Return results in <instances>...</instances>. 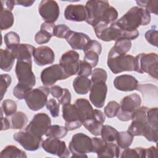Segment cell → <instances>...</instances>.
<instances>
[{"label": "cell", "mask_w": 158, "mask_h": 158, "mask_svg": "<svg viewBox=\"0 0 158 158\" xmlns=\"http://www.w3.org/2000/svg\"><path fill=\"white\" fill-rule=\"evenodd\" d=\"M85 7L87 12L85 21L93 27L99 23L110 24L118 17L117 10L107 1H88Z\"/></svg>", "instance_id": "obj_1"}, {"label": "cell", "mask_w": 158, "mask_h": 158, "mask_svg": "<svg viewBox=\"0 0 158 158\" xmlns=\"http://www.w3.org/2000/svg\"><path fill=\"white\" fill-rule=\"evenodd\" d=\"M151 22V15L144 9L135 6L115 23L123 30L132 31L141 25H147Z\"/></svg>", "instance_id": "obj_2"}, {"label": "cell", "mask_w": 158, "mask_h": 158, "mask_svg": "<svg viewBox=\"0 0 158 158\" xmlns=\"http://www.w3.org/2000/svg\"><path fill=\"white\" fill-rule=\"evenodd\" d=\"M93 29L96 37L104 41H116L120 38L132 40L139 36L138 30L132 31L123 30L115 22L110 24L99 23L93 27Z\"/></svg>", "instance_id": "obj_3"}, {"label": "cell", "mask_w": 158, "mask_h": 158, "mask_svg": "<svg viewBox=\"0 0 158 158\" xmlns=\"http://www.w3.org/2000/svg\"><path fill=\"white\" fill-rule=\"evenodd\" d=\"M107 64L112 72L115 74L125 71L136 70L135 57L119 53L113 48L109 52Z\"/></svg>", "instance_id": "obj_4"}, {"label": "cell", "mask_w": 158, "mask_h": 158, "mask_svg": "<svg viewBox=\"0 0 158 158\" xmlns=\"http://www.w3.org/2000/svg\"><path fill=\"white\" fill-rule=\"evenodd\" d=\"M136 70L139 73H147L151 77L157 79L158 56L156 53H141L135 57Z\"/></svg>", "instance_id": "obj_5"}, {"label": "cell", "mask_w": 158, "mask_h": 158, "mask_svg": "<svg viewBox=\"0 0 158 158\" xmlns=\"http://www.w3.org/2000/svg\"><path fill=\"white\" fill-rule=\"evenodd\" d=\"M72 157H88L86 154L93 152L91 138L83 133L73 135L69 144Z\"/></svg>", "instance_id": "obj_6"}, {"label": "cell", "mask_w": 158, "mask_h": 158, "mask_svg": "<svg viewBox=\"0 0 158 158\" xmlns=\"http://www.w3.org/2000/svg\"><path fill=\"white\" fill-rule=\"evenodd\" d=\"M141 99L138 94L133 93L126 96L120 101L117 117L123 122L130 120L133 112L141 106Z\"/></svg>", "instance_id": "obj_7"}, {"label": "cell", "mask_w": 158, "mask_h": 158, "mask_svg": "<svg viewBox=\"0 0 158 158\" xmlns=\"http://www.w3.org/2000/svg\"><path fill=\"white\" fill-rule=\"evenodd\" d=\"M49 93L50 88L46 86L32 89L25 99L27 106L33 111L41 109L46 105Z\"/></svg>", "instance_id": "obj_8"}, {"label": "cell", "mask_w": 158, "mask_h": 158, "mask_svg": "<svg viewBox=\"0 0 158 158\" xmlns=\"http://www.w3.org/2000/svg\"><path fill=\"white\" fill-rule=\"evenodd\" d=\"M51 125V120L49 115L44 112L36 114L30 123L27 126L25 131L34 136L42 138Z\"/></svg>", "instance_id": "obj_9"}, {"label": "cell", "mask_w": 158, "mask_h": 158, "mask_svg": "<svg viewBox=\"0 0 158 158\" xmlns=\"http://www.w3.org/2000/svg\"><path fill=\"white\" fill-rule=\"evenodd\" d=\"M15 74L18 83L33 88L36 84V77L32 71V61L17 60Z\"/></svg>", "instance_id": "obj_10"}, {"label": "cell", "mask_w": 158, "mask_h": 158, "mask_svg": "<svg viewBox=\"0 0 158 158\" xmlns=\"http://www.w3.org/2000/svg\"><path fill=\"white\" fill-rule=\"evenodd\" d=\"M41 146L43 149L52 155H57L60 158H67L70 156V151L67 148L65 141L59 138L48 137L43 141Z\"/></svg>", "instance_id": "obj_11"}, {"label": "cell", "mask_w": 158, "mask_h": 158, "mask_svg": "<svg viewBox=\"0 0 158 158\" xmlns=\"http://www.w3.org/2000/svg\"><path fill=\"white\" fill-rule=\"evenodd\" d=\"M79 54L74 50L68 51L62 55L59 64L68 78L77 74L79 68Z\"/></svg>", "instance_id": "obj_12"}, {"label": "cell", "mask_w": 158, "mask_h": 158, "mask_svg": "<svg viewBox=\"0 0 158 158\" xmlns=\"http://www.w3.org/2000/svg\"><path fill=\"white\" fill-rule=\"evenodd\" d=\"M40 77L42 83L46 86H51L58 80L68 78L60 64H54L45 68L41 72Z\"/></svg>", "instance_id": "obj_13"}, {"label": "cell", "mask_w": 158, "mask_h": 158, "mask_svg": "<svg viewBox=\"0 0 158 158\" xmlns=\"http://www.w3.org/2000/svg\"><path fill=\"white\" fill-rule=\"evenodd\" d=\"M38 12L46 22L54 23L60 14V9L56 1L43 0L38 6Z\"/></svg>", "instance_id": "obj_14"}, {"label": "cell", "mask_w": 158, "mask_h": 158, "mask_svg": "<svg viewBox=\"0 0 158 158\" xmlns=\"http://www.w3.org/2000/svg\"><path fill=\"white\" fill-rule=\"evenodd\" d=\"M62 117L65 120V127L67 130L72 131L80 128L82 123L75 104H66L62 105Z\"/></svg>", "instance_id": "obj_15"}, {"label": "cell", "mask_w": 158, "mask_h": 158, "mask_svg": "<svg viewBox=\"0 0 158 158\" xmlns=\"http://www.w3.org/2000/svg\"><path fill=\"white\" fill-rule=\"evenodd\" d=\"M14 139L18 142L25 150L35 151L38 149L41 146L43 139L25 131H19L14 134Z\"/></svg>", "instance_id": "obj_16"}, {"label": "cell", "mask_w": 158, "mask_h": 158, "mask_svg": "<svg viewBox=\"0 0 158 158\" xmlns=\"http://www.w3.org/2000/svg\"><path fill=\"white\" fill-rule=\"evenodd\" d=\"M107 93V86L106 82H100L92 84L89 100L97 108H101L104 106Z\"/></svg>", "instance_id": "obj_17"}, {"label": "cell", "mask_w": 158, "mask_h": 158, "mask_svg": "<svg viewBox=\"0 0 158 158\" xmlns=\"http://www.w3.org/2000/svg\"><path fill=\"white\" fill-rule=\"evenodd\" d=\"M33 57L35 62L39 66L51 64L55 60L54 51L51 48L46 46H41L35 48Z\"/></svg>", "instance_id": "obj_18"}, {"label": "cell", "mask_w": 158, "mask_h": 158, "mask_svg": "<svg viewBox=\"0 0 158 158\" xmlns=\"http://www.w3.org/2000/svg\"><path fill=\"white\" fill-rule=\"evenodd\" d=\"M85 56L83 60L89 63L92 67L98 65L99 56L102 51V46L96 40H90L83 49Z\"/></svg>", "instance_id": "obj_19"}, {"label": "cell", "mask_w": 158, "mask_h": 158, "mask_svg": "<svg viewBox=\"0 0 158 158\" xmlns=\"http://www.w3.org/2000/svg\"><path fill=\"white\" fill-rule=\"evenodd\" d=\"M105 120V115L101 110L94 109V118L83 122L82 125L92 135L99 136Z\"/></svg>", "instance_id": "obj_20"}, {"label": "cell", "mask_w": 158, "mask_h": 158, "mask_svg": "<svg viewBox=\"0 0 158 158\" xmlns=\"http://www.w3.org/2000/svg\"><path fill=\"white\" fill-rule=\"evenodd\" d=\"M64 15L69 21L80 22L86 20L87 12L85 6L82 4H70L65 7Z\"/></svg>", "instance_id": "obj_21"}, {"label": "cell", "mask_w": 158, "mask_h": 158, "mask_svg": "<svg viewBox=\"0 0 158 158\" xmlns=\"http://www.w3.org/2000/svg\"><path fill=\"white\" fill-rule=\"evenodd\" d=\"M114 85L118 90L122 91H131L137 89L139 83L135 77L124 74L115 78Z\"/></svg>", "instance_id": "obj_22"}, {"label": "cell", "mask_w": 158, "mask_h": 158, "mask_svg": "<svg viewBox=\"0 0 158 158\" xmlns=\"http://www.w3.org/2000/svg\"><path fill=\"white\" fill-rule=\"evenodd\" d=\"M65 39L70 47L77 50H83L91 40L86 34L72 30H70Z\"/></svg>", "instance_id": "obj_23"}, {"label": "cell", "mask_w": 158, "mask_h": 158, "mask_svg": "<svg viewBox=\"0 0 158 158\" xmlns=\"http://www.w3.org/2000/svg\"><path fill=\"white\" fill-rule=\"evenodd\" d=\"M74 104L78 110L82 124L83 122L94 118V109L88 100L85 98H78L75 101Z\"/></svg>", "instance_id": "obj_24"}, {"label": "cell", "mask_w": 158, "mask_h": 158, "mask_svg": "<svg viewBox=\"0 0 158 158\" xmlns=\"http://www.w3.org/2000/svg\"><path fill=\"white\" fill-rule=\"evenodd\" d=\"M35 49L31 44L22 43L12 51L17 60L31 61Z\"/></svg>", "instance_id": "obj_25"}, {"label": "cell", "mask_w": 158, "mask_h": 158, "mask_svg": "<svg viewBox=\"0 0 158 158\" xmlns=\"http://www.w3.org/2000/svg\"><path fill=\"white\" fill-rule=\"evenodd\" d=\"M132 122L128 128V131L133 136H144L150 125L146 119H132Z\"/></svg>", "instance_id": "obj_26"}, {"label": "cell", "mask_w": 158, "mask_h": 158, "mask_svg": "<svg viewBox=\"0 0 158 158\" xmlns=\"http://www.w3.org/2000/svg\"><path fill=\"white\" fill-rule=\"evenodd\" d=\"M0 54L1 69L5 72L10 71L14 65L15 59H16L12 51L9 49H1Z\"/></svg>", "instance_id": "obj_27"}, {"label": "cell", "mask_w": 158, "mask_h": 158, "mask_svg": "<svg viewBox=\"0 0 158 158\" xmlns=\"http://www.w3.org/2000/svg\"><path fill=\"white\" fill-rule=\"evenodd\" d=\"M92 83L88 77L78 76L73 81V88L76 93L86 94L90 91Z\"/></svg>", "instance_id": "obj_28"}, {"label": "cell", "mask_w": 158, "mask_h": 158, "mask_svg": "<svg viewBox=\"0 0 158 158\" xmlns=\"http://www.w3.org/2000/svg\"><path fill=\"white\" fill-rule=\"evenodd\" d=\"M1 158H26L27 157L25 152L13 145L6 146L1 152Z\"/></svg>", "instance_id": "obj_29"}, {"label": "cell", "mask_w": 158, "mask_h": 158, "mask_svg": "<svg viewBox=\"0 0 158 158\" xmlns=\"http://www.w3.org/2000/svg\"><path fill=\"white\" fill-rule=\"evenodd\" d=\"M14 17L12 11L1 7L0 15V28L6 30L10 28L14 24Z\"/></svg>", "instance_id": "obj_30"}, {"label": "cell", "mask_w": 158, "mask_h": 158, "mask_svg": "<svg viewBox=\"0 0 158 158\" xmlns=\"http://www.w3.org/2000/svg\"><path fill=\"white\" fill-rule=\"evenodd\" d=\"M120 148L113 143V142H106L105 146L102 151L97 154L98 157H120Z\"/></svg>", "instance_id": "obj_31"}, {"label": "cell", "mask_w": 158, "mask_h": 158, "mask_svg": "<svg viewBox=\"0 0 158 158\" xmlns=\"http://www.w3.org/2000/svg\"><path fill=\"white\" fill-rule=\"evenodd\" d=\"M28 122V117L27 115L21 111L15 112L12 117L11 123L12 128L20 130L25 127Z\"/></svg>", "instance_id": "obj_32"}, {"label": "cell", "mask_w": 158, "mask_h": 158, "mask_svg": "<svg viewBox=\"0 0 158 158\" xmlns=\"http://www.w3.org/2000/svg\"><path fill=\"white\" fill-rule=\"evenodd\" d=\"M134 139V136L130 134L128 131H120L118 133L116 142L117 146L123 149L129 148Z\"/></svg>", "instance_id": "obj_33"}, {"label": "cell", "mask_w": 158, "mask_h": 158, "mask_svg": "<svg viewBox=\"0 0 158 158\" xmlns=\"http://www.w3.org/2000/svg\"><path fill=\"white\" fill-rule=\"evenodd\" d=\"M118 131L110 125H104L102 126L101 131V138L107 143L116 141Z\"/></svg>", "instance_id": "obj_34"}, {"label": "cell", "mask_w": 158, "mask_h": 158, "mask_svg": "<svg viewBox=\"0 0 158 158\" xmlns=\"http://www.w3.org/2000/svg\"><path fill=\"white\" fill-rule=\"evenodd\" d=\"M68 130L65 127L60 126L58 125H52L49 127L45 136L47 137H52L56 138H62L67 134Z\"/></svg>", "instance_id": "obj_35"}, {"label": "cell", "mask_w": 158, "mask_h": 158, "mask_svg": "<svg viewBox=\"0 0 158 158\" xmlns=\"http://www.w3.org/2000/svg\"><path fill=\"white\" fill-rule=\"evenodd\" d=\"M4 41L7 49L13 50L20 44V36L15 31H9L4 36Z\"/></svg>", "instance_id": "obj_36"}, {"label": "cell", "mask_w": 158, "mask_h": 158, "mask_svg": "<svg viewBox=\"0 0 158 158\" xmlns=\"http://www.w3.org/2000/svg\"><path fill=\"white\" fill-rule=\"evenodd\" d=\"M146 148L138 147L135 148L133 149H130L129 148L125 149L122 152V158L126 157H139V158H145L146 157Z\"/></svg>", "instance_id": "obj_37"}, {"label": "cell", "mask_w": 158, "mask_h": 158, "mask_svg": "<svg viewBox=\"0 0 158 158\" xmlns=\"http://www.w3.org/2000/svg\"><path fill=\"white\" fill-rule=\"evenodd\" d=\"M131 47V40L125 38H120L115 41V44L112 48L117 52L123 54H126L130 51Z\"/></svg>", "instance_id": "obj_38"}, {"label": "cell", "mask_w": 158, "mask_h": 158, "mask_svg": "<svg viewBox=\"0 0 158 158\" xmlns=\"http://www.w3.org/2000/svg\"><path fill=\"white\" fill-rule=\"evenodd\" d=\"M137 5L144 9L149 14H158V1H136Z\"/></svg>", "instance_id": "obj_39"}, {"label": "cell", "mask_w": 158, "mask_h": 158, "mask_svg": "<svg viewBox=\"0 0 158 158\" xmlns=\"http://www.w3.org/2000/svg\"><path fill=\"white\" fill-rule=\"evenodd\" d=\"M17 109L16 102L12 99H5L2 101L1 109L6 116H10L14 115Z\"/></svg>", "instance_id": "obj_40"}, {"label": "cell", "mask_w": 158, "mask_h": 158, "mask_svg": "<svg viewBox=\"0 0 158 158\" xmlns=\"http://www.w3.org/2000/svg\"><path fill=\"white\" fill-rule=\"evenodd\" d=\"M32 89V88L28 86L17 83L13 89V95L18 99H25L28 94Z\"/></svg>", "instance_id": "obj_41"}, {"label": "cell", "mask_w": 158, "mask_h": 158, "mask_svg": "<svg viewBox=\"0 0 158 158\" xmlns=\"http://www.w3.org/2000/svg\"><path fill=\"white\" fill-rule=\"evenodd\" d=\"M107 78V74L105 70L101 68L94 69L91 73V83L92 84L106 82Z\"/></svg>", "instance_id": "obj_42"}, {"label": "cell", "mask_w": 158, "mask_h": 158, "mask_svg": "<svg viewBox=\"0 0 158 158\" xmlns=\"http://www.w3.org/2000/svg\"><path fill=\"white\" fill-rule=\"evenodd\" d=\"M120 105L115 101H111L108 102L104 107V114L108 118H112L117 115L119 110Z\"/></svg>", "instance_id": "obj_43"}, {"label": "cell", "mask_w": 158, "mask_h": 158, "mask_svg": "<svg viewBox=\"0 0 158 158\" xmlns=\"http://www.w3.org/2000/svg\"><path fill=\"white\" fill-rule=\"evenodd\" d=\"M147 122L151 127L158 128L157 107L148 108L147 111Z\"/></svg>", "instance_id": "obj_44"}, {"label": "cell", "mask_w": 158, "mask_h": 158, "mask_svg": "<svg viewBox=\"0 0 158 158\" xmlns=\"http://www.w3.org/2000/svg\"><path fill=\"white\" fill-rule=\"evenodd\" d=\"M53 35L48 31L40 29V30L38 31L35 35V40L36 43L38 44H46L50 41L51 37Z\"/></svg>", "instance_id": "obj_45"}, {"label": "cell", "mask_w": 158, "mask_h": 158, "mask_svg": "<svg viewBox=\"0 0 158 158\" xmlns=\"http://www.w3.org/2000/svg\"><path fill=\"white\" fill-rule=\"evenodd\" d=\"M12 82V78L8 74H1V100L3 99V97L6 93L7 88L10 85Z\"/></svg>", "instance_id": "obj_46"}, {"label": "cell", "mask_w": 158, "mask_h": 158, "mask_svg": "<svg viewBox=\"0 0 158 158\" xmlns=\"http://www.w3.org/2000/svg\"><path fill=\"white\" fill-rule=\"evenodd\" d=\"M92 68V66L87 62L85 60H80L77 74L78 76L88 77L91 75Z\"/></svg>", "instance_id": "obj_47"}, {"label": "cell", "mask_w": 158, "mask_h": 158, "mask_svg": "<svg viewBox=\"0 0 158 158\" xmlns=\"http://www.w3.org/2000/svg\"><path fill=\"white\" fill-rule=\"evenodd\" d=\"M46 106L52 117H57L59 115L60 104L58 103L55 99H50L48 100Z\"/></svg>", "instance_id": "obj_48"}, {"label": "cell", "mask_w": 158, "mask_h": 158, "mask_svg": "<svg viewBox=\"0 0 158 158\" xmlns=\"http://www.w3.org/2000/svg\"><path fill=\"white\" fill-rule=\"evenodd\" d=\"M70 30V28L65 24L56 25L54 30V36L59 38H65Z\"/></svg>", "instance_id": "obj_49"}, {"label": "cell", "mask_w": 158, "mask_h": 158, "mask_svg": "<svg viewBox=\"0 0 158 158\" xmlns=\"http://www.w3.org/2000/svg\"><path fill=\"white\" fill-rule=\"evenodd\" d=\"M145 39L146 41L156 47H157V41H158V33L156 29H150L147 31L145 33Z\"/></svg>", "instance_id": "obj_50"}, {"label": "cell", "mask_w": 158, "mask_h": 158, "mask_svg": "<svg viewBox=\"0 0 158 158\" xmlns=\"http://www.w3.org/2000/svg\"><path fill=\"white\" fill-rule=\"evenodd\" d=\"M92 139V146H93V152L96 154L101 152L104 149L106 142L102 139L97 137L91 138Z\"/></svg>", "instance_id": "obj_51"}, {"label": "cell", "mask_w": 158, "mask_h": 158, "mask_svg": "<svg viewBox=\"0 0 158 158\" xmlns=\"http://www.w3.org/2000/svg\"><path fill=\"white\" fill-rule=\"evenodd\" d=\"M58 102L61 105L66 104H70L71 102V94L67 88H64V93L62 96L57 99Z\"/></svg>", "instance_id": "obj_52"}, {"label": "cell", "mask_w": 158, "mask_h": 158, "mask_svg": "<svg viewBox=\"0 0 158 158\" xmlns=\"http://www.w3.org/2000/svg\"><path fill=\"white\" fill-rule=\"evenodd\" d=\"M63 93H64V88H62L60 86L54 85V86H52L50 88L51 94L54 98H56L57 99H59L62 96Z\"/></svg>", "instance_id": "obj_53"}, {"label": "cell", "mask_w": 158, "mask_h": 158, "mask_svg": "<svg viewBox=\"0 0 158 158\" xmlns=\"http://www.w3.org/2000/svg\"><path fill=\"white\" fill-rule=\"evenodd\" d=\"M157 157V148L155 146H151L146 149V157L152 158Z\"/></svg>", "instance_id": "obj_54"}, {"label": "cell", "mask_w": 158, "mask_h": 158, "mask_svg": "<svg viewBox=\"0 0 158 158\" xmlns=\"http://www.w3.org/2000/svg\"><path fill=\"white\" fill-rule=\"evenodd\" d=\"M1 7L7 9L10 11L14 9V6L15 5V1H1Z\"/></svg>", "instance_id": "obj_55"}, {"label": "cell", "mask_w": 158, "mask_h": 158, "mask_svg": "<svg viewBox=\"0 0 158 158\" xmlns=\"http://www.w3.org/2000/svg\"><path fill=\"white\" fill-rule=\"evenodd\" d=\"M1 123H2V126H1V130H7L10 128V124L9 121L7 118H4L2 117V110H1Z\"/></svg>", "instance_id": "obj_56"}, {"label": "cell", "mask_w": 158, "mask_h": 158, "mask_svg": "<svg viewBox=\"0 0 158 158\" xmlns=\"http://www.w3.org/2000/svg\"><path fill=\"white\" fill-rule=\"evenodd\" d=\"M35 2V1L31 0H20V1H15V5L22 6L23 7H30L33 5V4Z\"/></svg>", "instance_id": "obj_57"}]
</instances>
